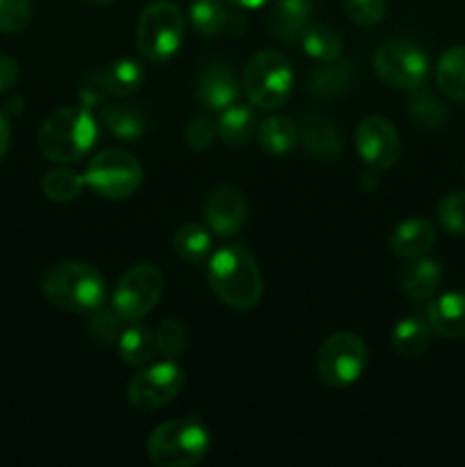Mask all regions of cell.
<instances>
[{"label": "cell", "instance_id": "4", "mask_svg": "<svg viewBox=\"0 0 465 467\" xmlns=\"http://www.w3.org/2000/svg\"><path fill=\"white\" fill-rule=\"evenodd\" d=\"M210 451V433L196 418H178L160 424L146 441V454L158 467L199 465Z\"/></svg>", "mask_w": 465, "mask_h": 467}, {"label": "cell", "instance_id": "35", "mask_svg": "<svg viewBox=\"0 0 465 467\" xmlns=\"http://www.w3.org/2000/svg\"><path fill=\"white\" fill-rule=\"evenodd\" d=\"M438 223L451 235L465 237V192H451L438 203Z\"/></svg>", "mask_w": 465, "mask_h": 467}, {"label": "cell", "instance_id": "42", "mask_svg": "<svg viewBox=\"0 0 465 467\" xmlns=\"http://www.w3.org/2000/svg\"><path fill=\"white\" fill-rule=\"evenodd\" d=\"M82 3L96 5V7H100V5H109V3H112V0H82Z\"/></svg>", "mask_w": 465, "mask_h": 467}, {"label": "cell", "instance_id": "13", "mask_svg": "<svg viewBox=\"0 0 465 467\" xmlns=\"http://www.w3.org/2000/svg\"><path fill=\"white\" fill-rule=\"evenodd\" d=\"M237 96H240V80L231 62L212 59L201 68L199 80H196V99L203 108L223 112L237 103Z\"/></svg>", "mask_w": 465, "mask_h": 467}, {"label": "cell", "instance_id": "36", "mask_svg": "<svg viewBox=\"0 0 465 467\" xmlns=\"http://www.w3.org/2000/svg\"><path fill=\"white\" fill-rule=\"evenodd\" d=\"M346 16L363 27H374L386 16V0H342Z\"/></svg>", "mask_w": 465, "mask_h": 467}, {"label": "cell", "instance_id": "32", "mask_svg": "<svg viewBox=\"0 0 465 467\" xmlns=\"http://www.w3.org/2000/svg\"><path fill=\"white\" fill-rule=\"evenodd\" d=\"M82 187H85V176L71 169H53L41 181V190L55 203H68L80 194Z\"/></svg>", "mask_w": 465, "mask_h": 467}, {"label": "cell", "instance_id": "12", "mask_svg": "<svg viewBox=\"0 0 465 467\" xmlns=\"http://www.w3.org/2000/svg\"><path fill=\"white\" fill-rule=\"evenodd\" d=\"M356 149L365 164L377 171H388L399 160V132L386 117H367L356 128Z\"/></svg>", "mask_w": 465, "mask_h": 467}, {"label": "cell", "instance_id": "37", "mask_svg": "<svg viewBox=\"0 0 465 467\" xmlns=\"http://www.w3.org/2000/svg\"><path fill=\"white\" fill-rule=\"evenodd\" d=\"M30 0H0V32L16 35L30 23Z\"/></svg>", "mask_w": 465, "mask_h": 467}, {"label": "cell", "instance_id": "24", "mask_svg": "<svg viewBox=\"0 0 465 467\" xmlns=\"http://www.w3.org/2000/svg\"><path fill=\"white\" fill-rule=\"evenodd\" d=\"M117 349L123 363L132 365V368H144L158 354L155 333L144 324L128 322V327H123L121 336H119Z\"/></svg>", "mask_w": 465, "mask_h": 467}, {"label": "cell", "instance_id": "30", "mask_svg": "<svg viewBox=\"0 0 465 467\" xmlns=\"http://www.w3.org/2000/svg\"><path fill=\"white\" fill-rule=\"evenodd\" d=\"M301 46L315 62H333L342 55V36L331 26H310L301 36Z\"/></svg>", "mask_w": 465, "mask_h": 467}, {"label": "cell", "instance_id": "11", "mask_svg": "<svg viewBox=\"0 0 465 467\" xmlns=\"http://www.w3.org/2000/svg\"><path fill=\"white\" fill-rule=\"evenodd\" d=\"M185 386V372L173 360L150 365L128 383V401L137 410H155L171 404Z\"/></svg>", "mask_w": 465, "mask_h": 467}, {"label": "cell", "instance_id": "41", "mask_svg": "<svg viewBox=\"0 0 465 467\" xmlns=\"http://www.w3.org/2000/svg\"><path fill=\"white\" fill-rule=\"evenodd\" d=\"M223 3L232 5V7L237 9H258V7H264L269 0H223Z\"/></svg>", "mask_w": 465, "mask_h": 467}, {"label": "cell", "instance_id": "21", "mask_svg": "<svg viewBox=\"0 0 465 467\" xmlns=\"http://www.w3.org/2000/svg\"><path fill=\"white\" fill-rule=\"evenodd\" d=\"M94 80L108 96H130L144 82V68L135 59H117V62L91 71Z\"/></svg>", "mask_w": 465, "mask_h": 467}, {"label": "cell", "instance_id": "23", "mask_svg": "<svg viewBox=\"0 0 465 467\" xmlns=\"http://www.w3.org/2000/svg\"><path fill=\"white\" fill-rule=\"evenodd\" d=\"M354 82V71L346 62H319L313 71L308 73V91L315 99H337L346 94Z\"/></svg>", "mask_w": 465, "mask_h": 467}, {"label": "cell", "instance_id": "22", "mask_svg": "<svg viewBox=\"0 0 465 467\" xmlns=\"http://www.w3.org/2000/svg\"><path fill=\"white\" fill-rule=\"evenodd\" d=\"M98 119L105 130L121 141H137L146 132V117L132 105L100 103Z\"/></svg>", "mask_w": 465, "mask_h": 467}, {"label": "cell", "instance_id": "14", "mask_svg": "<svg viewBox=\"0 0 465 467\" xmlns=\"http://www.w3.org/2000/svg\"><path fill=\"white\" fill-rule=\"evenodd\" d=\"M249 219V203L240 187L222 185L205 201V222L219 237H231L244 228Z\"/></svg>", "mask_w": 465, "mask_h": 467}, {"label": "cell", "instance_id": "16", "mask_svg": "<svg viewBox=\"0 0 465 467\" xmlns=\"http://www.w3.org/2000/svg\"><path fill=\"white\" fill-rule=\"evenodd\" d=\"M313 26V3L310 0H276L269 9L267 30L274 39L296 41Z\"/></svg>", "mask_w": 465, "mask_h": 467}, {"label": "cell", "instance_id": "2", "mask_svg": "<svg viewBox=\"0 0 465 467\" xmlns=\"http://www.w3.org/2000/svg\"><path fill=\"white\" fill-rule=\"evenodd\" d=\"M96 137L98 126L91 109L85 105H73L57 109L41 123L36 146L50 162L68 164L85 158L94 149Z\"/></svg>", "mask_w": 465, "mask_h": 467}, {"label": "cell", "instance_id": "7", "mask_svg": "<svg viewBox=\"0 0 465 467\" xmlns=\"http://www.w3.org/2000/svg\"><path fill=\"white\" fill-rule=\"evenodd\" d=\"M144 169L140 160L123 149H105L91 158L85 185L103 199H128L140 190Z\"/></svg>", "mask_w": 465, "mask_h": 467}, {"label": "cell", "instance_id": "33", "mask_svg": "<svg viewBox=\"0 0 465 467\" xmlns=\"http://www.w3.org/2000/svg\"><path fill=\"white\" fill-rule=\"evenodd\" d=\"M123 322H126V319H123L117 310H103V306H100L98 310H94L89 322H87V333H89L91 340H94L96 345L112 347L117 345L119 336H121Z\"/></svg>", "mask_w": 465, "mask_h": 467}, {"label": "cell", "instance_id": "10", "mask_svg": "<svg viewBox=\"0 0 465 467\" xmlns=\"http://www.w3.org/2000/svg\"><path fill=\"white\" fill-rule=\"evenodd\" d=\"M374 71L392 89L410 91L427 80L429 57L413 41L390 39L374 53Z\"/></svg>", "mask_w": 465, "mask_h": 467}, {"label": "cell", "instance_id": "34", "mask_svg": "<svg viewBox=\"0 0 465 467\" xmlns=\"http://www.w3.org/2000/svg\"><path fill=\"white\" fill-rule=\"evenodd\" d=\"M155 345H158V354H162L167 360L181 358L187 349L185 327L178 319H164L155 333Z\"/></svg>", "mask_w": 465, "mask_h": 467}, {"label": "cell", "instance_id": "6", "mask_svg": "<svg viewBox=\"0 0 465 467\" xmlns=\"http://www.w3.org/2000/svg\"><path fill=\"white\" fill-rule=\"evenodd\" d=\"M244 94L255 108L278 109L292 91V68L285 55L260 50L249 59L242 76Z\"/></svg>", "mask_w": 465, "mask_h": 467}, {"label": "cell", "instance_id": "26", "mask_svg": "<svg viewBox=\"0 0 465 467\" xmlns=\"http://www.w3.org/2000/svg\"><path fill=\"white\" fill-rule=\"evenodd\" d=\"M431 345V327L419 317H406L392 328V347L404 358H418Z\"/></svg>", "mask_w": 465, "mask_h": 467}, {"label": "cell", "instance_id": "28", "mask_svg": "<svg viewBox=\"0 0 465 467\" xmlns=\"http://www.w3.org/2000/svg\"><path fill=\"white\" fill-rule=\"evenodd\" d=\"M212 249V235L210 228L201 223H182L173 233V251L187 263H201Z\"/></svg>", "mask_w": 465, "mask_h": 467}, {"label": "cell", "instance_id": "5", "mask_svg": "<svg viewBox=\"0 0 465 467\" xmlns=\"http://www.w3.org/2000/svg\"><path fill=\"white\" fill-rule=\"evenodd\" d=\"M185 39V16L169 0L150 3L137 21V48L149 62H167Z\"/></svg>", "mask_w": 465, "mask_h": 467}, {"label": "cell", "instance_id": "3", "mask_svg": "<svg viewBox=\"0 0 465 467\" xmlns=\"http://www.w3.org/2000/svg\"><path fill=\"white\" fill-rule=\"evenodd\" d=\"M41 292L50 304L68 313H94L105 304L108 281L94 265L67 260L46 269Z\"/></svg>", "mask_w": 465, "mask_h": 467}, {"label": "cell", "instance_id": "1", "mask_svg": "<svg viewBox=\"0 0 465 467\" xmlns=\"http://www.w3.org/2000/svg\"><path fill=\"white\" fill-rule=\"evenodd\" d=\"M208 283L228 308L251 310L263 299V274L244 244L222 246L210 255Z\"/></svg>", "mask_w": 465, "mask_h": 467}, {"label": "cell", "instance_id": "31", "mask_svg": "<svg viewBox=\"0 0 465 467\" xmlns=\"http://www.w3.org/2000/svg\"><path fill=\"white\" fill-rule=\"evenodd\" d=\"M408 114L415 119V123L427 130L440 128L447 119V108L427 89V87H415L408 96Z\"/></svg>", "mask_w": 465, "mask_h": 467}, {"label": "cell", "instance_id": "9", "mask_svg": "<svg viewBox=\"0 0 465 467\" xmlns=\"http://www.w3.org/2000/svg\"><path fill=\"white\" fill-rule=\"evenodd\" d=\"M164 292V276L155 265L141 263L128 269L119 278L112 295V308L121 315L126 322H140L144 319Z\"/></svg>", "mask_w": 465, "mask_h": 467}, {"label": "cell", "instance_id": "19", "mask_svg": "<svg viewBox=\"0 0 465 467\" xmlns=\"http://www.w3.org/2000/svg\"><path fill=\"white\" fill-rule=\"evenodd\" d=\"M299 141L304 144L305 153L322 162H333L342 153V140L336 126L324 117H304L299 126Z\"/></svg>", "mask_w": 465, "mask_h": 467}, {"label": "cell", "instance_id": "17", "mask_svg": "<svg viewBox=\"0 0 465 467\" xmlns=\"http://www.w3.org/2000/svg\"><path fill=\"white\" fill-rule=\"evenodd\" d=\"M427 322L431 331L447 340H465V290L433 299L427 308Z\"/></svg>", "mask_w": 465, "mask_h": 467}, {"label": "cell", "instance_id": "27", "mask_svg": "<svg viewBox=\"0 0 465 467\" xmlns=\"http://www.w3.org/2000/svg\"><path fill=\"white\" fill-rule=\"evenodd\" d=\"M258 141L267 153L285 155L299 141V128L285 117H269L260 123Z\"/></svg>", "mask_w": 465, "mask_h": 467}, {"label": "cell", "instance_id": "40", "mask_svg": "<svg viewBox=\"0 0 465 467\" xmlns=\"http://www.w3.org/2000/svg\"><path fill=\"white\" fill-rule=\"evenodd\" d=\"M9 137H12V128H9L7 117H5V114L0 112V160H3L5 153H7Z\"/></svg>", "mask_w": 465, "mask_h": 467}, {"label": "cell", "instance_id": "15", "mask_svg": "<svg viewBox=\"0 0 465 467\" xmlns=\"http://www.w3.org/2000/svg\"><path fill=\"white\" fill-rule=\"evenodd\" d=\"M190 23L199 35H242L246 30V18L242 9L223 0H194L190 5Z\"/></svg>", "mask_w": 465, "mask_h": 467}, {"label": "cell", "instance_id": "38", "mask_svg": "<svg viewBox=\"0 0 465 467\" xmlns=\"http://www.w3.org/2000/svg\"><path fill=\"white\" fill-rule=\"evenodd\" d=\"M217 137V123L208 114H194L185 126V141L190 149L205 150Z\"/></svg>", "mask_w": 465, "mask_h": 467}, {"label": "cell", "instance_id": "18", "mask_svg": "<svg viewBox=\"0 0 465 467\" xmlns=\"http://www.w3.org/2000/svg\"><path fill=\"white\" fill-rule=\"evenodd\" d=\"M438 240V228L429 219H406L392 231V254L404 260L422 258L433 249Z\"/></svg>", "mask_w": 465, "mask_h": 467}, {"label": "cell", "instance_id": "8", "mask_svg": "<svg viewBox=\"0 0 465 467\" xmlns=\"http://www.w3.org/2000/svg\"><path fill=\"white\" fill-rule=\"evenodd\" d=\"M367 365V347L356 333H333L317 351V374L328 388H346L358 381Z\"/></svg>", "mask_w": 465, "mask_h": 467}, {"label": "cell", "instance_id": "25", "mask_svg": "<svg viewBox=\"0 0 465 467\" xmlns=\"http://www.w3.org/2000/svg\"><path fill=\"white\" fill-rule=\"evenodd\" d=\"M436 82L451 100H465V46H454L436 64Z\"/></svg>", "mask_w": 465, "mask_h": 467}, {"label": "cell", "instance_id": "39", "mask_svg": "<svg viewBox=\"0 0 465 467\" xmlns=\"http://www.w3.org/2000/svg\"><path fill=\"white\" fill-rule=\"evenodd\" d=\"M18 80V64L16 59L9 57V55L0 53V94L7 89H12Z\"/></svg>", "mask_w": 465, "mask_h": 467}, {"label": "cell", "instance_id": "20", "mask_svg": "<svg viewBox=\"0 0 465 467\" xmlns=\"http://www.w3.org/2000/svg\"><path fill=\"white\" fill-rule=\"evenodd\" d=\"M442 283L440 263L429 258H413L399 274L401 292L410 301H427L438 292Z\"/></svg>", "mask_w": 465, "mask_h": 467}, {"label": "cell", "instance_id": "29", "mask_svg": "<svg viewBox=\"0 0 465 467\" xmlns=\"http://www.w3.org/2000/svg\"><path fill=\"white\" fill-rule=\"evenodd\" d=\"M255 128V117L244 105H231L222 112V119L217 121V137L223 144H244L251 140Z\"/></svg>", "mask_w": 465, "mask_h": 467}]
</instances>
